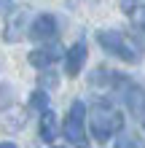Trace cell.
Listing matches in <instances>:
<instances>
[{"instance_id":"12","label":"cell","mask_w":145,"mask_h":148,"mask_svg":"<svg viewBox=\"0 0 145 148\" xmlns=\"http://www.w3.org/2000/svg\"><path fill=\"white\" fill-rule=\"evenodd\" d=\"M132 22H134V27H137V30H142V32H145V5H137V8H134Z\"/></svg>"},{"instance_id":"5","label":"cell","mask_w":145,"mask_h":148,"mask_svg":"<svg viewBox=\"0 0 145 148\" xmlns=\"http://www.w3.org/2000/svg\"><path fill=\"white\" fill-rule=\"evenodd\" d=\"M27 19H30V11L27 8H19V11H14L11 16H8V22H5V30H3V38L8 43H16V40H22L24 35H27Z\"/></svg>"},{"instance_id":"8","label":"cell","mask_w":145,"mask_h":148,"mask_svg":"<svg viewBox=\"0 0 145 148\" xmlns=\"http://www.w3.org/2000/svg\"><path fill=\"white\" fill-rule=\"evenodd\" d=\"M86 57H89V49H86L83 40H78L75 46H70V51L65 54V73L70 78H75L83 70V65H86Z\"/></svg>"},{"instance_id":"2","label":"cell","mask_w":145,"mask_h":148,"mask_svg":"<svg viewBox=\"0 0 145 148\" xmlns=\"http://www.w3.org/2000/svg\"><path fill=\"white\" fill-rule=\"evenodd\" d=\"M97 43L108 51V54L118 57L121 62H129V65L140 62L137 46H134V43L126 38L124 32H118V30H99V32H97Z\"/></svg>"},{"instance_id":"17","label":"cell","mask_w":145,"mask_h":148,"mask_svg":"<svg viewBox=\"0 0 145 148\" xmlns=\"http://www.w3.org/2000/svg\"><path fill=\"white\" fill-rule=\"evenodd\" d=\"M142 129H145V119H142Z\"/></svg>"},{"instance_id":"18","label":"cell","mask_w":145,"mask_h":148,"mask_svg":"<svg viewBox=\"0 0 145 148\" xmlns=\"http://www.w3.org/2000/svg\"><path fill=\"white\" fill-rule=\"evenodd\" d=\"M57 148H65V145H57Z\"/></svg>"},{"instance_id":"16","label":"cell","mask_w":145,"mask_h":148,"mask_svg":"<svg viewBox=\"0 0 145 148\" xmlns=\"http://www.w3.org/2000/svg\"><path fill=\"white\" fill-rule=\"evenodd\" d=\"M0 148H16L14 143H0Z\"/></svg>"},{"instance_id":"13","label":"cell","mask_w":145,"mask_h":148,"mask_svg":"<svg viewBox=\"0 0 145 148\" xmlns=\"http://www.w3.org/2000/svg\"><path fill=\"white\" fill-rule=\"evenodd\" d=\"M116 148H142V145L137 143V137H134V135H124V137H118Z\"/></svg>"},{"instance_id":"15","label":"cell","mask_w":145,"mask_h":148,"mask_svg":"<svg viewBox=\"0 0 145 148\" xmlns=\"http://www.w3.org/2000/svg\"><path fill=\"white\" fill-rule=\"evenodd\" d=\"M14 8V0H0V14H8Z\"/></svg>"},{"instance_id":"10","label":"cell","mask_w":145,"mask_h":148,"mask_svg":"<svg viewBox=\"0 0 145 148\" xmlns=\"http://www.w3.org/2000/svg\"><path fill=\"white\" fill-rule=\"evenodd\" d=\"M30 108H35V110H40V113H46L48 110V94L43 92V89H35L30 94Z\"/></svg>"},{"instance_id":"11","label":"cell","mask_w":145,"mask_h":148,"mask_svg":"<svg viewBox=\"0 0 145 148\" xmlns=\"http://www.w3.org/2000/svg\"><path fill=\"white\" fill-rule=\"evenodd\" d=\"M22 124H24V110L16 108V110H11V113H5V127H8V129H19Z\"/></svg>"},{"instance_id":"9","label":"cell","mask_w":145,"mask_h":148,"mask_svg":"<svg viewBox=\"0 0 145 148\" xmlns=\"http://www.w3.org/2000/svg\"><path fill=\"white\" fill-rule=\"evenodd\" d=\"M38 132H40V140H43V143H54V140H57V132H59V127H57V116H54V110H46V113H40Z\"/></svg>"},{"instance_id":"14","label":"cell","mask_w":145,"mask_h":148,"mask_svg":"<svg viewBox=\"0 0 145 148\" xmlns=\"http://www.w3.org/2000/svg\"><path fill=\"white\" fill-rule=\"evenodd\" d=\"M57 84H59V81H57L54 73H43V75H40V86H51V89H54Z\"/></svg>"},{"instance_id":"6","label":"cell","mask_w":145,"mask_h":148,"mask_svg":"<svg viewBox=\"0 0 145 148\" xmlns=\"http://www.w3.org/2000/svg\"><path fill=\"white\" fill-rule=\"evenodd\" d=\"M54 35H57V19L51 14H38L35 19L30 22L27 38H32V40H51Z\"/></svg>"},{"instance_id":"3","label":"cell","mask_w":145,"mask_h":148,"mask_svg":"<svg viewBox=\"0 0 145 148\" xmlns=\"http://www.w3.org/2000/svg\"><path fill=\"white\" fill-rule=\"evenodd\" d=\"M62 132L67 137V143L83 148L86 145V105H83L81 100H75L70 110H67V119L62 124Z\"/></svg>"},{"instance_id":"1","label":"cell","mask_w":145,"mask_h":148,"mask_svg":"<svg viewBox=\"0 0 145 148\" xmlns=\"http://www.w3.org/2000/svg\"><path fill=\"white\" fill-rule=\"evenodd\" d=\"M89 127H91V137L97 143H108L113 135L124 129V116L110 100H97L89 116Z\"/></svg>"},{"instance_id":"7","label":"cell","mask_w":145,"mask_h":148,"mask_svg":"<svg viewBox=\"0 0 145 148\" xmlns=\"http://www.w3.org/2000/svg\"><path fill=\"white\" fill-rule=\"evenodd\" d=\"M62 54H65V51H62L59 43H48V46H40V49H35V51H30V54H27V62H30L32 67L46 70V67H51Z\"/></svg>"},{"instance_id":"4","label":"cell","mask_w":145,"mask_h":148,"mask_svg":"<svg viewBox=\"0 0 145 148\" xmlns=\"http://www.w3.org/2000/svg\"><path fill=\"white\" fill-rule=\"evenodd\" d=\"M116 89L121 92V97H124V105L129 108L132 116H145V89L142 86H137L134 81H129L126 75H116Z\"/></svg>"}]
</instances>
